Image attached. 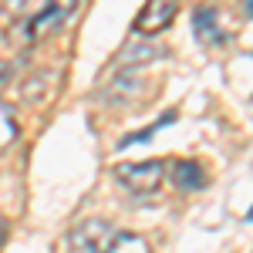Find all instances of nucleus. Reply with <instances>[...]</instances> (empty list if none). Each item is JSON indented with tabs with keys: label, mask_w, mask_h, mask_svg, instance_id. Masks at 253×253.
Masks as SVG:
<instances>
[{
	"label": "nucleus",
	"mask_w": 253,
	"mask_h": 253,
	"mask_svg": "<svg viewBox=\"0 0 253 253\" xmlns=\"http://www.w3.org/2000/svg\"><path fill=\"white\" fill-rule=\"evenodd\" d=\"M193 31H196V41H199V44H210V47H216V44L226 41V31L219 27V14H216V7H210V3L196 7Z\"/></svg>",
	"instance_id": "5"
},
{
	"label": "nucleus",
	"mask_w": 253,
	"mask_h": 253,
	"mask_svg": "<svg viewBox=\"0 0 253 253\" xmlns=\"http://www.w3.org/2000/svg\"><path fill=\"white\" fill-rule=\"evenodd\" d=\"M105 98H108L112 105H128L132 98H138V88L132 84L128 75H118V78L112 81V88H108V95H105Z\"/></svg>",
	"instance_id": "9"
},
{
	"label": "nucleus",
	"mask_w": 253,
	"mask_h": 253,
	"mask_svg": "<svg viewBox=\"0 0 253 253\" xmlns=\"http://www.w3.org/2000/svg\"><path fill=\"white\" fill-rule=\"evenodd\" d=\"M115 179L128 189V193H156L166 179V162L162 159H145V162H122L115 166Z\"/></svg>",
	"instance_id": "2"
},
{
	"label": "nucleus",
	"mask_w": 253,
	"mask_h": 253,
	"mask_svg": "<svg viewBox=\"0 0 253 253\" xmlns=\"http://www.w3.org/2000/svg\"><path fill=\"white\" fill-rule=\"evenodd\" d=\"M10 75H14V64H7V61H0V88L10 81Z\"/></svg>",
	"instance_id": "11"
},
{
	"label": "nucleus",
	"mask_w": 253,
	"mask_h": 253,
	"mask_svg": "<svg viewBox=\"0 0 253 253\" xmlns=\"http://www.w3.org/2000/svg\"><path fill=\"white\" fill-rule=\"evenodd\" d=\"M81 0H47L44 10H38L34 17L24 24V38L27 41H44L51 34H58L61 27L68 24V17L78 10Z\"/></svg>",
	"instance_id": "3"
},
{
	"label": "nucleus",
	"mask_w": 253,
	"mask_h": 253,
	"mask_svg": "<svg viewBox=\"0 0 253 253\" xmlns=\"http://www.w3.org/2000/svg\"><path fill=\"white\" fill-rule=\"evenodd\" d=\"M7 233H10V223L0 216V250H3V243H7Z\"/></svg>",
	"instance_id": "12"
},
{
	"label": "nucleus",
	"mask_w": 253,
	"mask_h": 253,
	"mask_svg": "<svg viewBox=\"0 0 253 253\" xmlns=\"http://www.w3.org/2000/svg\"><path fill=\"white\" fill-rule=\"evenodd\" d=\"M58 71H41V75H34V78L24 84V101L27 105H44L47 98L54 95V88H58Z\"/></svg>",
	"instance_id": "7"
},
{
	"label": "nucleus",
	"mask_w": 253,
	"mask_h": 253,
	"mask_svg": "<svg viewBox=\"0 0 253 253\" xmlns=\"http://www.w3.org/2000/svg\"><path fill=\"white\" fill-rule=\"evenodd\" d=\"M14 138H17V122H14V115H10L7 105H0V149L10 145Z\"/></svg>",
	"instance_id": "10"
},
{
	"label": "nucleus",
	"mask_w": 253,
	"mask_h": 253,
	"mask_svg": "<svg viewBox=\"0 0 253 253\" xmlns=\"http://www.w3.org/2000/svg\"><path fill=\"white\" fill-rule=\"evenodd\" d=\"M166 51L162 47H156V44H128L122 54H118V68H138V64H149V61L162 58Z\"/></svg>",
	"instance_id": "8"
},
{
	"label": "nucleus",
	"mask_w": 253,
	"mask_h": 253,
	"mask_svg": "<svg viewBox=\"0 0 253 253\" xmlns=\"http://www.w3.org/2000/svg\"><path fill=\"white\" fill-rule=\"evenodd\" d=\"M179 14V0H145L142 14L135 17V34L138 38H152L159 31H166Z\"/></svg>",
	"instance_id": "4"
},
{
	"label": "nucleus",
	"mask_w": 253,
	"mask_h": 253,
	"mask_svg": "<svg viewBox=\"0 0 253 253\" xmlns=\"http://www.w3.org/2000/svg\"><path fill=\"white\" fill-rule=\"evenodd\" d=\"M247 219H250V223H253V206H250V210H247Z\"/></svg>",
	"instance_id": "15"
},
{
	"label": "nucleus",
	"mask_w": 253,
	"mask_h": 253,
	"mask_svg": "<svg viewBox=\"0 0 253 253\" xmlns=\"http://www.w3.org/2000/svg\"><path fill=\"white\" fill-rule=\"evenodd\" d=\"M172 182H175L179 193H196V189L206 186V172L199 169V162L182 159V162H175V166H172Z\"/></svg>",
	"instance_id": "6"
},
{
	"label": "nucleus",
	"mask_w": 253,
	"mask_h": 253,
	"mask_svg": "<svg viewBox=\"0 0 253 253\" xmlns=\"http://www.w3.org/2000/svg\"><path fill=\"white\" fill-rule=\"evenodd\" d=\"M243 10H247V14L253 17V0H243Z\"/></svg>",
	"instance_id": "14"
},
{
	"label": "nucleus",
	"mask_w": 253,
	"mask_h": 253,
	"mask_svg": "<svg viewBox=\"0 0 253 253\" xmlns=\"http://www.w3.org/2000/svg\"><path fill=\"white\" fill-rule=\"evenodd\" d=\"M7 7H14V10H20V7H24V0H7Z\"/></svg>",
	"instance_id": "13"
},
{
	"label": "nucleus",
	"mask_w": 253,
	"mask_h": 253,
	"mask_svg": "<svg viewBox=\"0 0 253 253\" xmlns=\"http://www.w3.org/2000/svg\"><path fill=\"white\" fill-rule=\"evenodd\" d=\"M118 240H122V233H118L108 219L91 216V219H84V223L75 226V233H71V247H75L78 253H115Z\"/></svg>",
	"instance_id": "1"
}]
</instances>
